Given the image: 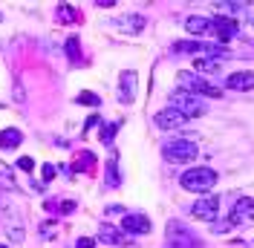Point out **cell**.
Returning a JSON list of instances; mask_svg holds the SVG:
<instances>
[{
	"label": "cell",
	"instance_id": "1",
	"mask_svg": "<svg viewBox=\"0 0 254 248\" xmlns=\"http://www.w3.org/2000/svg\"><path fill=\"white\" fill-rule=\"evenodd\" d=\"M174 52L205 55V58H214V61H228L231 58L225 44H211V41H179V44H174Z\"/></svg>",
	"mask_w": 254,
	"mask_h": 248
},
{
	"label": "cell",
	"instance_id": "2",
	"mask_svg": "<svg viewBox=\"0 0 254 248\" xmlns=\"http://www.w3.org/2000/svg\"><path fill=\"white\" fill-rule=\"evenodd\" d=\"M176 81H179V90H185V93L190 95H208V98H220L222 90L217 87V84H211V81H205L202 75H196V72H190V69H182L179 75H176Z\"/></svg>",
	"mask_w": 254,
	"mask_h": 248
},
{
	"label": "cell",
	"instance_id": "3",
	"mask_svg": "<svg viewBox=\"0 0 254 248\" xmlns=\"http://www.w3.org/2000/svg\"><path fill=\"white\" fill-rule=\"evenodd\" d=\"M179 185L190 190V193H205L217 185V171L211 168H188V171L179 176Z\"/></svg>",
	"mask_w": 254,
	"mask_h": 248
},
{
	"label": "cell",
	"instance_id": "4",
	"mask_svg": "<svg viewBox=\"0 0 254 248\" xmlns=\"http://www.w3.org/2000/svg\"><path fill=\"white\" fill-rule=\"evenodd\" d=\"M196 141L190 139H174L168 141V144H162V156L168 159V162H174V165H179V162H190V159H196Z\"/></svg>",
	"mask_w": 254,
	"mask_h": 248
},
{
	"label": "cell",
	"instance_id": "5",
	"mask_svg": "<svg viewBox=\"0 0 254 248\" xmlns=\"http://www.w3.org/2000/svg\"><path fill=\"white\" fill-rule=\"evenodd\" d=\"M171 107L179 110L185 119H196V116H202V113H205V104H202L196 95L185 93V90H176V93H171Z\"/></svg>",
	"mask_w": 254,
	"mask_h": 248
},
{
	"label": "cell",
	"instance_id": "6",
	"mask_svg": "<svg viewBox=\"0 0 254 248\" xmlns=\"http://www.w3.org/2000/svg\"><path fill=\"white\" fill-rule=\"evenodd\" d=\"M228 222H231V225H249V222H254V199L252 196H240V199L234 202Z\"/></svg>",
	"mask_w": 254,
	"mask_h": 248
},
{
	"label": "cell",
	"instance_id": "7",
	"mask_svg": "<svg viewBox=\"0 0 254 248\" xmlns=\"http://www.w3.org/2000/svg\"><path fill=\"white\" fill-rule=\"evenodd\" d=\"M168 240H171V248H193L196 246L190 228H185L182 222H168Z\"/></svg>",
	"mask_w": 254,
	"mask_h": 248
},
{
	"label": "cell",
	"instance_id": "8",
	"mask_svg": "<svg viewBox=\"0 0 254 248\" xmlns=\"http://www.w3.org/2000/svg\"><path fill=\"white\" fill-rule=\"evenodd\" d=\"M190 214L196 219H217V214H220V196H202V199H196L193 205H190Z\"/></svg>",
	"mask_w": 254,
	"mask_h": 248
},
{
	"label": "cell",
	"instance_id": "9",
	"mask_svg": "<svg viewBox=\"0 0 254 248\" xmlns=\"http://www.w3.org/2000/svg\"><path fill=\"white\" fill-rule=\"evenodd\" d=\"M185 122H188V119L174 107H165L153 116V124H156L159 130H176V127H185Z\"/></svg>",
	"mask_w": 254,
	"mask_h": 248
},
{
	"label": "cell",
	"instance_id": "10",
	"mask_svg": "<svg viewBox=\"0 0 254 248\" xmlns=\"http://www.w3.org/2000/svg\"><path fill=\"white\" fill-rule=\"evenodd\" d=\"M150 228H153V222L144 214H125V219H122V231L127 234H150Z\"/></svg>",
	"mask_w": 254,
	"mask_h": 248
},
{
	"label": "cell",
	"instance_id": "11",
	"mask_svg": "<svg viewBox=\"0 0 254 248\" xmlns=\"http://www.w3.org/2000/svg\"><path fill=\"white\" fill-rule=\"evenodd\" d=\"M185 29H188V35H211V38H217V29H214V17L190 15L188 20H185Z\"/></svg>",
	"mask_w": 254,
	"mask_h": 248
},
{
	"label": "cell",
	"instance_id": "12",
	"mask_svg": "<svg viewBox=\"0 0 254 248\" xmlns=\"http://www.w3.org/2000/svg\"><path fill=\"white\" fill-rule=\"evenodd\" d=\"M214 29H217V41H220V44H225V41H231V38L240 32V23L234 20V17L217 15V17H214Z\"/></svg>",
	"mask_w": 254,
	"mask_h": 248
},
{
	"label": "cell",
	"instance_id": "13",
	"mask_svg": "<svg viewBox=\"0 0 254 248\" xmlns=\"http://www.w3.org/2000/svg\"><path fill=\"white\" fill-rule=\"evenodd\" d=\"M225 87H228V90H237V93H243V90H254V69H243V72L228 75L225 78Z\"/></svg>",
	"mask_w": 254,
	"mask_h": 248
},
{
	"label": "cell",
	"instance_id": "14",
	"mask_svg": "<svg viewBox=\"0 0 254 248\" xmlns=\"http://www.w3.org/2000/svg\"><path fill=\"white\" fill-rule=\"evenodd\" d=\"M119 98L130 104L133 98H136V72L130 69V72H122V84H119Z\"/></svg>",
	"mask_w": 254,
	"mask_h": 248
},
{
	"label": "cell",
	"instance_id": "15",
	"mask_svg": "<svg viewBox=\"0 0 254 248\" xmlns=\"http://www.w3.org/2000/svg\"><path fill=\"white\" fill-rule=\"evenodd\" d=\"M98 240L107 243V246H122V231L116 225H110V222H101L98 225Z\"/></svg>",
	"mask_w": 254,
	"mask_h": 248
},
{
	"label": "cell",
	"instance_id": "16",
	"mask_svg": "<svg viewBox=\"0 0 254 248\" xmlns=\"http://www.w3.org/2000/svg\"><path fill=\"white\" fill-rule=\"evenodd\" d=\"M220 66L222 61H214V58H193V72L196 75H217Z\"/></svg>",
	"mask_w": 254,
	"mask_h": 248
},
{
	"label": "cell",
	"instance_id": "17",
	"mask_svg": "<svg viewBox=\"0 0 254 248\" xmlns=\"http://www.w3.org/2000/svg\"><path fill=\"white\" fill-rule=\"evenodd\" d=\"M116 26H119V29H125L127 35H139V32L144 29V17H142V15L119 17V20H116Z\"/></svg>",
	"mask_w": 254,
	"mask_h": 248
},
{
	"label": "cell",
	"instance_id": "18",
	"mask_svg": "<svg viewBox=\"0 0 254 248\" xmlns=\"http://www.w3.org/2000/svg\"><path fill=\"white\" fill-rule=\"evenodd\" d=\"M23 141V133L17 130V127H6L3 133H0V150H12Z\"/></svg>",
	"mask_w": 254,
	"mask_h": 248
},
{
	"label": "cell",
	"instance_id": "19",
	"mask_svg": "<svg viewBox=\"0 0 254 248\" xmlns=\"http://www.w3.org/2000/svg\"><path fill=\"white\" fill-rule=\"evenodd\" d=\"M214 6H217V12H222V17H234L243 12V3H231V0H220Z\"/></svg>",
	"mask_w": 254,
	"mask_h": 248
},
{
	"label": "cell",
	"instance_id": "20",
	"mask_svg": "<svg viewBox=\"0 0 254 248\" xmlns=\"http://www.w3.org/2000/svg\"><path fill=\"white\" fill-rule=\"evenodd\" d=\"M55 17H58L61 23H72V20H78V15H75V9H72V6H66V3H64V6H58V12H55Z\"/></svg>",
	"mask_w": 254,
	"mask_h": 248
},
{
	"label": "cell",
	"instance_id": "21",
	"mask_svg": "<svg viewBox=\"0 0 254 248\" xmlns=\"http://www.w3.org/2000/svg\"><path fill=\"white\" fill-rule=\"evenodd\" d=\"M0 185H3V187H9V190H15V187H17L15 176L9 173V168H6V165H0Z\"/></svg>",
	"mask_w": 254,
	"mask_h": 248
},
{
	"label": "cell",
	"instance_id": "22",
	"mask_svg": "<svg viewBox=\"0 0 254 248\" xmlns=\"http://www.w3.org/2000/svg\"><path fill=\"white\" fill-rule=\"evenodd\" d=\"M107 185H110V187L119 185V168H116V153L110 156V165H107Z\"/></svg>",
	"mask_w": 254,
	"mask_h": 248
},
{
	"label": "cell",
	"instance_id": "23",
	"mask_svg": "<svg viewBox=\"0 0 254 248\" xmlns=\"http://www.w3.org/2000/svg\"><path fill=\"white\" fill-rule=\"evenodd\" d=\"M116 133H119V122H113V124H104L98 136H101V141H107V144H110V141H113V136H116Z\"/></svg>",
	"mask_w": 254,
	"mask_h": 248
},
{
	"label": "cell",
	"instance_id": "24",
	"mask_svg": "<svg viewBox=\"0 0 254 248\" xmlns=\"http://www.w3.org/2000/svg\"><path fill=\"white\" fill-rule=\"evenodd\" d=\"M66 55H69V61H78L81 58V49H78V38H69V41H66Z\"/></svg>",
	"mask_w": 254,
	"mask_h": 248
},
{
	"label": "cell",
	"instance_id": "25",
	"mask_svg": "<svg viewBox=\"0 0 254 248\" xmlns=\"http://www.w3.org/2000/svg\"><path fill=\"white\" fill-rule=\"evenodd\" d=\"M75 101H78V104H87V107H98V104H101L95 93H78V98H75Z\"/></svg>",
	"mask_w": 254,
	"mask_h": 248
},
{
	"label": "cell",
	"instance_id": "26",
	"mask_svg": "<svg viewBox=\"0 0 254 248\" xmlns=\"http://www.w3.org/2000/svg\"><path fill=\"white\" fill-rule=\"evenodd\" d=\"M93 162H95V159H93V153H84V159H78V162H75V171H87V168H93Z\"/></svg>",
	"mask_w": 254,
	"mask_h": 248
},
{
	"label": "cell",
	"instance_id": "27",
	"mask_svg": "<svg viewBox=\"0 0 254 248\" xmlns=\"http://www.w3.org/2000/svg\"><path fill=\"white\" fill-rule=\"evenodd\" d=\"M41 176H44V182H52V179H55V165H44V168H41Z\"/></svg>",
	"mask_w": 254,
	"mask_h": 248
},
{
	"label": "cell",
	"instance_id": "28",
	"mask_svg": "<svg viewBox=\"0 0 254 248\" xmlns=\"http://www.w3.org/2000/svg\"><path fill=\"white\" fill-rule=\"evenodd\" d=\"M17 168H20V171H32V168H35V162H32L29 156H20V159H17Z\"/></svg>",
	"mask_w": 254,
	"mask_h": 248
},
{
	"label": "cell",
	"instance_id": "29",
	"mask_svg": "<svg viewBox=\"0 0 254 248\" xmlns=\"http://www.w3.org/2000/svg\"><path fill=\"white\" fill-rule=\"evenodd\" d=\"M75 248H95V240H90V237H81L78 243H75Z\"/></svg>",
	"mask_w": 254,
	"mask_h": 248
},
{
	"label": "cell",
	"instance_id": "30",
	"mask_svg": "<svg viewBox=\"0 0 254 248\" xmlns=\"http://www.w3.org/2000/svg\"><path fill=\"white\" fill-rule=\"evenodd\" d=\"M228 228H231V222H220V225H211V231H214V234H225Z\"/></svg>",
	"mask_w": 254,
	"mask_h": 248
},
{
	"label": "cell",
	"instance_id": "31",
	"mask_svg": "<svg viewBox=\"0 0 254 248\" xmlns=\"http://www.w3.org/2000/svg\"><path fill=\"white\" fill-rule=\"evenodd\" d=\"M75 211V202H64L61 205V214H72Z\"/></svg>",
	"mask_w": 254,
	"mask_h": 248
},
{
	"label": "cell",
	"instance_id": "32",
	"mask_svg": "<svg viewBox=\"0 0 254 248\" xmlns=\"http://www.w3.org/2000/svg\"><path fill=\"white\" fill-rule=\"evenodd\" d=\"M95 124H98V116H90V119H87V124H84V130H90V127H95Z\"/></svg>",
	"mask_w": 254,
	"mask_h": 248
},
{
	"label": "cell",
	"instance_id": "33",
	"mask_svg": "<svg viewBox=\"0 0 254 248\" xmlns=\"http://www.w3.org/2000/svg\"><path fill=\"white\" fill-rule=\"evenodd\" d=\"M249 23H252V26H254V6H252V9H249Z\"/></svg>",
	"mask_w": 254,
	"mask_h": 248
},
{
	"label": "cell",
	"instance_id": "34",
	"mask_svg": "<svg viewBox=\"0 0 254 248\" xmlns=\"http://www.w3.org/2000/svg\"><path fill=\"white\" fill-rule=\"evenodd\" d=\"M0 248H9V246H3V243H0Z\"/></svg>",
	"mask_w": 254,
	"mask_h": 248
}]
</instances>
